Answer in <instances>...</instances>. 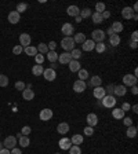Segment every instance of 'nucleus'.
Returning <instances> with one entry per match:
<instances>
[{
    "label": "nucleus",
    "mask_w": 138,
    "mask_h": 154,
    "mask_svg": "<svg viewBox=\"0 0 138 154\" xmlns=\"http://www.w3.org/2000/svg\"><path fill=\"white\" fill-rule=\"evenodd\" d=\"M53 110L51 109H43L42 112H40V114H39V117H40V120L42 121H48V120L53 119Z\"/></svg>",
    "instance_id": "12"
},
{
    "label": "nucleus",
    "mask_w": 138,
    "mask_h": 154,
    "mask_svg": "<svg viewBox=\"0 0 138 154\" xmlns=\"http://www.w3.org/2000/svg\"><path fill=\"white\" fill-rule=\"evenodd\" d=\"M58 146H59V149H62V150H69L71 149V146H72V142H71V139L69 138H62V139H59V142H58Z\"/></svg>",
    "instance_id": "14"
},
{
    "label": "nucleus",
    "mask_w": 138,
    "mask_h": 154,
    "mask_svg": "<svg viewBox=\"0 0 138 154\" xmlns=\"http://www.w3.org/2000/svg\"><path fill=\"white\" fill-rule=\"evenodd\" d=\"M18 139H19V146H21V147H28L29 143H30L28 136H24V135L18 134Z\"/></svg>",
    "instance_id": "30"
},
{
    "label": "nucleus",
    "mask_w": 138,
    "mask_h": 154,
    "mask_svg": "<svg viewBox=\"0 0 138 154\" xmlns=\"http://www.w3.org/2000/svg\"><path fill=\"white\" fill-rule=\"evenodd\" d=\"M2 149H4V146H3V142H0V150H2Z\"/></svg>",
    "instance_id": "63"
},
{
    "label": "nucleus",
    "mask_w": 138,
    "mask_h": 154,
    "mask_svg": "<svg viewBox=\"0 0 138 154\" xmlns=\"http://www.w3.org/2000/svg\"><path fill=\"white\" fill-rule=\"evenodd\" d=\"M30 132H32V129H30V127H28V125H25V127L21 129V135H24V136H28V135H30Z\"/></svg>",
    "instance_id": "45"
},
{
    "label": "nucleus",
    "mask_w": 138,
    "mask_h": 154,
    "mask_svg": "<svg viewBox=\"0 0 138 154\" xmlns=\"http://www.w3.org/2000/svg\"><path fill=\"white\" fill-rule=\"evenodd\" d=\"M123 120H124V121H123V122H124V125H126V127H131V125H133V120L130 119V117H124V119H123Z\"/></svg>",
    "instance_id": "51"
},
{
    "label": "nucleus",
    "mask_w": 138,
    "mask_h": 154,
    "mask_svg": "<svg viewBox=\"0 0 138 154\" xmlns=\"http://www.w3.org/2000/svg\"><path fill=\"white\" fill-rule=\"evenodd\" d=\"M83 134L86 135V136H93V134H94V128H93V127H88V125H87L86 128H84Z\"/></svg>",
    "instance_id": "44"
},
{
    "label": "nucleus",
    "mask_w": 138,
    "mask_h": 154,
    "mask_svg": "<svg viewBox=\"0 0 138 154\" xmlns=\"http://www.w3.org/2000/svg\"><path fill=\"white\" fill-rule=\"evenodd\" d=\"M91 19H93V22L95 23V25H97V23H102L104 22L102 15H101V14H98V13H95V11L91 14Z\"/></svg>",
    "instance_id": "34"
},
{
    "label": "nucleus",
    "mask_w": 138,
    "mask_h": 154,
    "mask_svg": "<svg viewBox=\"0 0 138 154\" xmlns=\"http://www.w3.org/2000/svg\"><path fill=\"white\" fill-rule=\"evenodd\" d=\"M137 132H138L137 127L131 125V127H127V131H126V135H127V138L133 139V138H135V136H137Z\"/></svg>",
    "instance_id": "26"
},
{
    "label": "nucleus",
    "mask_w": 138,
    "mask_h": 154,
    "mask_svg": "<svg viewBox=\"0 0 138 154\" xmlns=\"http://www.w3.org/2000/svg\"><path fill=\"white\" fill-rule=\"evenodd\" d=\"M76 22H82V18H80V15H79V17H76Z\"/></svg>",
    "instance_id": "62"
},
{
    "label": "nucleus",
    "mask_w": 138,
    "mask_h": 154,
    "mask_svg": "<svg viewBox=\"0 0 138 154\" xmlns=\"http://www.w3.org/2000/svg\"><path fill=\"white\" fill-rule=\"evenodd\" d=\"M106 88H108V91H106V92H108V95H113V90H115V84H109V85L106 87Z\"/></svg>",
    "instance_id": "52"
},
{
    "label": "nucleus",
    "mask_w": 138,
    "mask_h": 154,
    "mask_svg": "<svg viewBox=\"0 0 138 154\" xmlns=\"http://www.w3.org/2000/svg\"><path fill=\"white\" fill-rule=\"evenodd\" d=\"M106 33H108V35H109V36H112V35H113V30H112V28H108V30H106ZM106 33H105V35H106Z\"/></svg>",
    "instance_id": "59"
},
{
    "label": "nucleus",
    "mask_w": 138,
    "mask_h": 154,
    "mask_svg": "<svg viewBox=\"0 0 138 154\" xmlns=\"http://www.w3.org/2000/svg\"><path fill=\"white\" fill-rule=\"evenodd\" d=\"M30 42H32L30 35H28V33H21V35H19V45H21V47H24V48L29 47Z\"/></svg>",
    "instance_id": "7"
},
{
    "label": "nucleus",
    "mask_w": 138,
    "mask_h": 154,
    "mask_svg": "<svg viewBox=\"0 0 138 154\" xmlns=\"http://www.w3.org/2000/svg\"><path fill=\"white\" fill-rule=\"evenodd\" d=\"M91 10L88 8V7H86V8H83V10H80V18L82 19H86V18H88V17H91Z\"/></svg>",
    "instance_id": "39"
},
{
    "label": "nucleus",
    "mask_w": 138,
    "mask_h": 154,
    "mask_svg": "<svg viewBox=\"0 0 138 154\" xmlns=\"http://www.w3.org/2000/svg\"><path fill=\"white\" fill-rule=\"evenodd\" d=\"M77 76H79V80L86 81L87 79H88V72H87L86 69H80V70L77 72Z\"/></svg>",
    "instance_id": "38"
},
{
    "label": "nucleus",
    "mask_w": 138,
    "mask_h": 154,
    "mask_svg": "<svg viewBox=\"0 0 138 154\" xmlns=\"http://www.w3.org/2000/svg\"><path fill=\"white\" fill-rule=\"evenodd\" d=\"M66 13L69 17H73V18H76V17L80 15V8L77 6H69L66 8Z\"/></svg>",
    "instance_id": "16"
},
{
    "label": "nucleus",
    "mask_w": 138,
    "mask_h": 154,
    "mask_svg": "<svg viewBox=\"0 0 138 154\" xmlns=\"http://www.w3.org/2000/svg\"><path fill=\"white\" fill-rule=\"evenodd\" d=\"M22 98L25 100H32L33 98H35V92H33L32 88H25V90L22 91Z\"/></svg>",
    "instance_id": "23"
},
{
    "label": "nucleus",
    "mask_w": 138,
    "mask_h": 154,
    "mask_svg": "<svg viewBox=\"0 0 138 154\" xmlns=\"http://www.w3.org/2000/svg\"><path fill=\"white\" fill-rule=\"evenodd\" d=\"M69 154H82V149L79 146H75L72 144L71 149H69Z\"/></svg>",
    "instance_id": "42"
},
{
    "label": "nucleus",
    "mask_w": 138,
    "mask_h": 154,
    "mask_svg": "<svg viewBox=\"0 0 138 154\" xmlns=\"http://www.w3.org/2000/svg\"><path fill=\"white\" fill-rule=\"evenodd\" d=\"M22 51H24V47H21V45H15V47L13 48V52H14V55H21L22 54Z\"/></svg>",
    "instance_id": "46"
},
{
    "label": "nucleus",
    "mask_w": 138,
    "mask_h": 154,
    "mask_svg": "<svg viewBox=\"0 0 138 154\" xmlns=\"http://www.w3.org/2000/svg\"><path fill=\"white\" fill-rule=\"evenodd\" d=\"M0 154H11V150H8V149H2Z\"/></svg>",
    "instance_id": "57"
},
{
    "label": "nucleus",
    "mask_w": 138,
    "mask_h": 154,
    "mask_svg": "<svg viewBox=\"0 0 138 154\" xmlns=\"http://www.w3.org/2000/svg\"><path fill=\"white\" fill-rule=\"evenodd\" d=\"M101 105L104 107H106V109H113L116 106V98L113 95H105L101 99Z\"/></svg>",
    "instance_id": "1"
},
{
    "label": "nucleus",
    "mask_w": 138,
    "mask_h": 154,
    "mask_svg": "<svg viewBox=\"0 0 138 154\" xmlns=\"http://www.w3.org/2000/svg\"><path fill=\"white\" fill-rule=\"evenodd\" d=\"M35 59H36V65H43V62H44V55L37 54L35 57Z\"/></svg>",
    "instance_id": "47"
},
{
    "label": "nucleus",
    "mask_w": 138,
    "mask_h": 154,
    "mask_svg": "<svg viewBox=\"0 0 138 154\" xmlns=\"http://www.w3.org/2000/svg\"><path fill=\"white\" fill-rule=\"evenodd\" d=\"M137 81L138 79L134 77L133 74H126L123 77V85L124 87H133V85H137Z\"/></svg>",
    "instance_id": "5"
},
{
    "label": "nucleus",
    "mask_w": 138,
    "mask_h": 154,
    "mask_svg": "<svg viewBox=\"0 0 138 154\" xmlns=\"http://www.w3.org/2000/svg\"><path fill=\"white\" fill-rule=\"evenodd\" d=\"M54 154H59V153H54Z\"/></svg>",
    "instance_id": "64"
},
{
    "label": "nucleus",
    "mask_w": 138,
    "mask_h": 154,
    "mask_svg": "<svg viewBox=\"0 0 138 154\" xmlns=\"http://www.w3.org/2000/svg\"><path fill=\"white\" fill-rule=\"evenodd\" d=\"M105 32H104L102 29H95V30H93V33H91V40H93L94 43H102L104 38H105Z\"/></svg>",
    "instance_id": "3"
},
{
    "label": "nucleus",
    "mask_w": 138,
    "mask_h": 154,
    "mask_svg": "<svg viewBox=\"0 0 138 154\" xmlns=\"http://www.w3.org/2000/svg\"><path fill=\"white\" fill-rule=\"evenodd\" d=\"M71 142H72V144H75V146L82 144L83 143V135H73L71 138Z\"/></svg>",
    "instance_id": "32"
},
{
    "label": "nucleus",
    "mask_w": 138,
    "mask_h": 154,
    "mask_svg": "<svg viewBox=\"0 0 138 154\" xmlns=\"http://www.w3.org/2000/svg\"><path fill=\"white\" fill-rule=\"evenodd\" d=\"M120 42H122V38H120L119 35L113 33L112 36H109V44L112 45V47H117V45L120 44Z\"/></svg>",
    "instance_id": "24"
},
{
    "label": "nucleus",
    "mask_w": 138,
    "mask_h": 154,
    "mask_svg": "<svg viewBox=\"0 0 138 154\" xmlns=\"http://www.w3.org/2000/svg\"><path fill=\"white\" fill-rule=\"evenodd\" d=\"M61 32L65 35V37H72V35H73V32H75L73 25H72L71 22H65L61 28Z\"/></svg>",
    "instance_id": "6"
},
{
    "label": "nucleus",
    "mask_w": 138,
    "mask_h": 154,
    "mask_svg": "<svg viewBox=\"0 0 138 154\" xmlns=\"http://www.w3.org/2000/svg\"><path fill=\"white\" fill-rule=\"evenodd\" d=\"M43 72H44L43 65H35V66L32 67V74L33 76H42Z\"/></svg>",
    "instance_id": "31"
},
{
    "label": "nucleus",
    "mask_w": 138,
    "mask_h": 154,
    "mask_svg": "<svg viewBox=\"0 0 138 154\" xmlns=\"http://www.w3.org/2000/svg\"><path fill=\"white\" fill-rule=\"evenodd\" d=\"M131 110H133V112H134V113H138V106H137V105L131 106Z\"/></svg>",
    "instance_id": "58"
},
{
    "label": "nucleus",
    "mask_w": 138,
    "mask_h": 154,
    "mask_svg": "<svg viewBox=\"0 0 138 154\" xmlns=\"http://www.w3.org/2000/svg\"><path fill=\"white\" fill-rule=\"evenodd\" d=\"M19 21H21V14L17 13V11H11V13H8V22L13 23V25H15V23H18Z\"/></svg>",
    "instance_id": "15"
},
{
    "label": "nucleus",
    "mask_w": 138,
    "mask_h": 154,
    "mask_svg": "<svg viewBox=\"0 0 138 154\" xmlns=\"http://www.w3.org/2000/svg\"><path fill=\"white\" fill-rule=\"evenodd\" d=\"M137 44H138V43H130V47H131L133 48V50H135V48H137Z\"/></svg>",
    "instance_id": "60"
},
{
    "label": "nucleus",
    "mask_w": 138,
    "mask_h": 154,
    "mask_svg": "<svg viewBox=\"0 0 138 154\" xmlns=\"http://www.w3.org/2000/svg\"><path fill=\"white\" fill-rule=\"evenodd\" d=\"M112 30H113V33H116V35H119V33H122L123 32V29H124V26H123V23L122 22H119V21H116V22H113L112 23Z\"/></svg>",
    "instance_id": "25"
},
{
    "label": "nucleus",
    "mask_w": 138,
    "mask_h": 154,
    "mask_svg": "<svg viewBox=\"0 0 138 154\" xmlns=\"http://www.w3.org/2000/svg\"><path fill=\"white\" fill-rule=\"evenodd\" d=\"M122 17L124 19H133V17H134V11H133L131 7H124V8L122 10Z\"/></svg>",
    "instance_id": "19"
},
{
    "label": "nucleus",
    "mask_w": 138,
    "mask_h": 154,
    "mask_svg": "<svg viewBox=\"0 0 138 154\" xmlns=\"http://www.w3.org/2000/svg\"><path fill=\"white\" fill-rule=\"evenodd\" d=\"M137 40H138V32H137V30H134V32L131 33V42L133 43H137Z\"/></svg>",
    "instance_id": "53"
},
{
    "label": "nucleus",
    "mask_w": 138,
    "mask_h": 154,
    "mask_svg": "<svg viewBox=\"0 0 138 154\" xmlns=\"http://www.w3.org/2000/svg\"><path fill=\"white\" fill-rule=\"evenodd\" d=\"M72 61V57H71V52H62V54H58V62L61 65H68L69 62Z\"/></svg>",
    "instance_id": "11"
},
{
    "label": "nucleus",
    "mask_w": 138,
    "mask_h": 154,
    "mask_svg": "<svg viewBox=\"0 0 138 154\" xmlns=\"http://www.w3.org/2000/svg\"><path fill=\"white\" fill-rule=\"evenodd\" d=\"M3 146H4V149H8V150L17 147V138L15 136H11V135L7 136V138L3 140Z\"/></svg>",
    "instance_id": "4"
},
{
    "label": "nucleus",
    "mask_w": 138,
    "mask_h": 154,
    "mask_svg": "<svg viewBox=\"0 0 138 154\" xmlns=\"http://www.w3.org/2000/svg\"><path fill=\"white\" fill-rule=\"evenodd\" d=\"M36 48H37L39 54H42V55H46L48 52V47H47V44H46V43H39V45Z\"/></svg>",
    "instance_id": "33"
},
{
    "label": "nucleus",
    "mask_w": 138,
    "mask_h": 154,
    "mask_svg": "<svg viewBox=\"0 0 138 154\" xmlns=\"http://www.w3.org/2000/svg\"><path fill=\"white\" fill-rule=\"evenodd\" d=\"M46 55H47V59L51 62V63H55V62L58 61V54L55 51H48Z\"/></svg>",
    "instance_id": "35"
},
{
    "label": "nucleus",
    "mask_w": 138,
    "mask_h": 154,
    "mask_svg": "<svg viewBox=\"0 0 138 154\" xmlns=\"http://www.w3.org/2000/svg\"><path fill=\"white\" fill-rule=\"evenodd\" d=\"M86 121H87V125H88V127H93L94 128V127L98 124V116H97L95 113H90V114H87Z\"/></svg>",
    "instance_id": "13"
},
{
    "label": "nucleus",
    "mask_w": 138,
    "mask_h": 154,
    "mask_svg": "<svg viewBox=\"0 0 138 154\" xmlns=\"http://www.w3.org/2000/svg\"><path fill=\"white\" fill-rule=\"evenodd\" d=\"M57 67H58V65H57V63H51V69H54V70H55Z\"/></svg>",
    "instance_id": "61"
},
{
    "label": "nucleus",
    "mask_w": 138,
    "mask_h": 154,
    "mask_svg": "<svg viewBox=\"0 0 138 154\" xmlns=\"http://www.w3.org/2000/svg\"><path fill=\"white\" fill-rule=\"evenodd\" d=\"M131 92H133V95H137V94H138V87L137 85H133L131 87Z\"/></svg>",
    "instance_id": "56"
},
{
    "label": "nucleus",
    "mask_w": 138,
    "mask_h": 154,
    "mask_svg": "<svg viewBox=\"0 0 138 154\" xmlns=\"http://www.w3.org/2000/svg\"><path fill=\"white\" fill-rule=\"evenodd\" d=\"M124 114H126V113L123 112L120 107H113V110H112V117H113V119L123 120V119H124Z\"/></svg>",
    "instance_id": "21"
},
{
    "label": "nucleus",
    "mask_w": 138,
    "mask_h": 154,
    "mask_svg": "<svg viewBox=\"0 0 138 154\" xmlns=\"http://www.w3.org/2000/svg\"><path fill=\"white\" fill-rule=\"evenodd\" d=\"M61 47L65 52H71L72 50L75 48V42L73 37H64L61 40Z\"/></svg>",
    "instance_id": "2"
},
{
    "label": "nucleus",
    "mask_w": 138,
    "mask_h": 154,
    "mask_svg": "<svg viewBox=\"0 0 138 154\" xmlns=\"http://www.w3.org/2000/svg\"><path fill=\"white\" fill-rule=\"evenodd\" d=\"M94 50H95L98 54H102V52H105L106 50V44L105 43H95V47H94Z\"/></svg>",
    "instance_id": "37"
},
{
    "label": "nucleus",
    "mask_w": 138,
    "mask_h": 154,
    "mask_svg": "<svg viewBox=\"0 0 138 154\" xmlns=\"http://www.w3.org/2000/svg\"><path fill=\"white\" fill-rule=\"evenodd\" d=\"M87 88V84L86 81H82V80H76L73 83V91L77 94H80V92H84Z\"/></svg>",
    "instance_id": "9"
},
{
    "label": "nucleus",
    "mask_w": 138,
    "mask_h": 154,
    "mask_svg": "<svg viewBox=\"0 0 138 154\" xmlns=\"http://www.w3.org/2000/svg\"><path fill=\"white\" fill-rule=\"evenodd\" d=\"M8 85V77L6 74H0V87H7Z\"/></svg>",
    "instance_id": "41"
},
{
    "label": "nucleus",
    "mask_w": 138,
    "mask_h": 154,
    "mask_svg": "<svg viewBox=\"0 0 138 154\" xmlns=\"http://www.w3.org/2000/svg\"><path fill=\"white\" fill-rule=\"evenodd\" d=\"M86 40L87 38H86V35H84V33H75L73 42L76 43V44H83Z\"/></svg>",
    "instance_id": "27"
},
{
    "label": "nucleus",
    "mask_w": 138,
    "mask_h": 154,
    "mask_svg": "<svg viewBox=\"0 0 138 154\" xmlns=\"http://www.w3.org/2000/svg\"><path fill=\"white\" fill-rule=\"evenodd\" d=\"M101 15H102V18H104V19H108V18L111 17V11H106V10H105V11H104V13L101 14Z\"/></svg>",
    "instance_id": "54"
},
{
    "label": "nucleus",
    "mask_w": 138,
    "mask_h": 154,
    "mask_svg": "<svg viewBox=\"0 0 138 154\" xmlns=\"http://www.w3.org/2000/svg\"><path fill=\"white\" fill-rule=\"evenodd\" d=\"M26 10H28V4L26 3H19V4H17V13H24V11H26Z\"/></svg>",
    "instance_id": "40"
},
{
    "label": "nucleus",
    "mask_w": 138,
    "mask_h": 154,
    "mask_svg": "<svg viewBox=\"0 0 138 154\" xmlns=\"http://www.w3.org/2000/svg\"><path fill=\"white\" fill-rule=\"evenodd\" d=\"M104 11H105V4L104 3H97L95 4V13L102 14Z\"/></svg>",
    "instance_id": "43"
},
{
    "label": "nucleus",
    "mask_w": 138,
    "mask_h": 154,
    "mask_svg": "<svg viewBox=\"0 0 138 154\" xmlns=\"http://www.w3.org/2000/svg\"><path fill=\"white\" fill-rule=\"evenodd\" d=\"M101 84H102V79H101L100 76H94V77H91L90 85L93 87V88H95V87H101Z\"/></svg>",
    "instance_id": "28"
},
{
    "label": "nucleus",
    "mask_w": 138,
    "mask_h": 154,
    "mask_svg": "<svg viewBox=\"0 0 138 154\" xmlns=\"http://www.w3.org/2000/svg\"><path fill=\"white\" fill-rule=\"evenodd\" d=\"M47 47H48V51H55V48H57V43H55L54 40H51V42L47 44Z\"/></svg>",
    "instance_id": "49"
},
{
    "label": "nucleus",
    "mask_w": 138,
    "mask_h": 154,
    "mask_svg": "<svg viewBox=\"0 0 138 154\" xmlns=\"http://www.w3.org/2000/svg\"><path fill=\"white\" fill-rule=\"evenodd\" d=\"M43 77H44L47 81H54L55 79H57V72H55L54 69H51V67H47V69H44V72H43Z\"/></svg>",
    "instance_id": "8"
},
{
    "label": "nucleus",
    "mask_w": 138,
    "mask_h": 154,
    "mask_svg": "<svg viewBox=\"0 0 138 154\" xmlns=\"http://www.w3.org/2000/svg\"><path fill=\"white\" fill-rule=\"evenodd\" d=\"M11 154H22V151L19 150L18 147H14V149H11Z\"/></svg>",
    "instance_id": "55"
},
{
    "label": "nucleus",
    "mask_w": 138,
    "mask_h": 154,
    "mask_svg": "<svg viewBox=\"0 0 138 154\" xmlns=\"http://www.w3.org/2000/svg\"><path fill=\"white\" fill-rule=\"evenodd\" d=\"M71 57L73 61H79V58L82 57V50H79V48H73L71 51Z\"/></svg>",
    "instance_id": "36"
},
{
    "label": "nucleus",
    "mask_w": 138,
    "mask_h": 154,
    "mask_svg": "<svg viewBox=\"0 0 138 154\" xmlns=\"http://www.w3.org/2000/svg\"><path fill=\"white\" fill-rule=\"evenodd\" d=\"M120 109H122L123 110V112H130V109H131V106H130V103L129 102H124V103H123V105H122V107H120Z\"/></svg>",
    "instance_id": "50"
},
{
    "label": "nucleus",
    "mask_w": 138,
    "mask_h": 154,
    "mask_svg": "<svg viewBox=\"0 0 138 154\" xmlns=\"http://www.w3.org/2000/svg\"><path fill=\"white\" fill-rule=\"evenodd\" d=\"M113 94H115L116 96H124L126 94H127V87H124L123 84H120V85H115Z\"/></svg>",
    "instance_id": "17"
},
{
    "label": "nucleus",
    "mask_w": 138,
    "mask_h": 154,
    "mask_svg": "<svg viewBox=\"0 0 138 154\" xmlns=\"http://www.w3.org/2000/svg\"><path fill=\"white\" fill-rule=\"evenodd\" d=\"M15 88L18 91H24L26 88V85H25V83H24V81H17V83H15Z\"/></svg>",
    "instance_id": "48"
},
{
    "label": "nucleus",
    "mask_w": 138,
    "mask_h": 154,
    "mask_svg": "<svg viewBox=\"0 0 138 154\" xmlns=\"http://www.w3.org/2000/svg\"><path fill=\"white\" fill-rule=\"evenodd\" d=\"M93 95H94V98H95L97 100H101L104 96L106 95V90L104 88L102 85H101V87H95V88H94V91H93Z\"/></svg>",
    "instance_id": "10"
},
{
    "label": "nucleus",
    "mask_w": 138,
    "mask_h": 154,
    "mask_svg": "<svg viewBox=\"0 0 138 154\" xmlns=\"http://www.w3.org/2000/svg\"><path fill=\"white\" fill-rule=\"evenodd\" d=\"M24 51H25V54L29 55V57H36V55L39 54V52H37V48H36V47H32V45H29V47H25V48H24Z\"/></svg>",
    "instance_id": "29"
},
{
    "label": "nucleus",
    "mask_w": 138,
    "mask_h": 154,
    "mask_svg": "<svg viewBox=\"0 0 138 154\" xmlns=\"http://www.w3.org/2000/svg\"><path fill=\"white\" fill-rule=\"evenodd\" d=\"M68 65H69V70H71L72 73H77V72L82 69V65H80V62L79 61H73V59H72Z\"/></svg>",
    "instance_id": "20"
},
{
    "label": "nucleus",
    "mask_w": 138,
    "mask_h": 154,
    "mask_svg": "<svg viewBox=\"0 0 138 154\" xmlns=\"http://www.w3.org/2000/svg\"><path fill=\"white\" fill-rule=\"evenodd\" d=\"M94 47H95V43H94L91 38H90V40H86V42L82 44V50H83V51H87V52L93 51Z\"/></svg>",
    "instance_id": "18"
},
{
    "label": "nucleus",
    "mask_w": 138,
    "mask_h": 154,
    "mask_svg": "<svg viewBox=\"0 0 138 154\" xmlns=\"http://www.w3.org/2000/svg\"><path fill=\"white\" fill-rule=\"evenodd\" d=\"M57 132L61 135H66L69 132V124L68 122H61L57 125Z\"/></svg>",
    "instance_id": "22"
}]
</instances>
